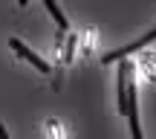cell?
I'll return each mask as SVG.
<instances>
[{
    "mask_svg": "<svg viewBox=\"0 0 156 139\" xmlns=\"http://www.w3.org/2000/svg\"><path fill=\"white\" fill-rule=\"evenodd\" d=\"M127 119H130V134H133V139H142V128H139V113H136V90L130 87L127 90Z\"/></svg>",
    "mask_w": 156,
    "mask_h": 139,
    "instance_id": "3",
    "label": "cell"
},
{
    "mask_svg": "<svg viewBox=\"0 0 156 139\" xmlns=\"http://www.w3.org/2000/svg\"><path fill=\"white\" fill-rule=\"evenodd\" d=\"M75 44H78V38H75V35H69V41H67V52H64V61H73V52H75Z\"/></svg>",
    "mask_w": 156,
    "mask_h": 139,
    "instance_id": "6",
    "label": "cell"
},
{
    "mask_svg": "<svg viewBox=\"0 0 156 139\" xmlns=\"http://www.w3.org/2000/svg\"><path fill=\"white\" fill-rule=\"evenodd\" d=\"M130 70H133V67H130L127 61L119 64V110H122V113H124V107H127V93H124V84L130 81Z\"/></svg>",
    "mask_w": 156,
    "mask_h": 139,
    "instance_id": "4",
    "label": "cell"
},
{
    "mask_svg": "<svg viewBox=\"0 0 156 139\" xmlns=\"http://www.w3.org/2000/svg\"><path fill=\"white\" fill-rule=\"evenodd\" d=\"M9 46H12V49H15L17 55L23 58V61H29V64H32L35 70H41V72H49V64H46L44 58L38 55V52H32V49H29L26 44H23V41H17V38H12V41H9Z\"/></svg>",
    "mask_w": 156,
    "mask_h": 139,
    "instance_id": "1",
    "label": "cell"
},
{
    "mask_svg": "<svg viewBox=\"0 0 156 139\" xmlns=\"http://www.w3.org/2000/svg\"><path fill=\"white\" fill-rule=\"evenodd\" d=\"M44 6H46V12H49V15L55 17V23H58V32H67V17H64V12L58 9V6L52 3V0H46Z\"/></svg>",
    "mask_w": 156,
    "mask_h": 139,
    "instance_id": "5",
    "label": "cell"
},
{
    "mask_svg": "<svg viewBox=\"0 0 156 139\" xmlns=\"http://www.w3.org/2000/svg\"><path fill=\"white\" fill-rule=\"evenodd\" d=\"M0 139H9V134H6V128L0 125Z\"/></svg>",
    "mask_w": 156,
    "mask_h": 139,
    "instance_id": "7",
    "label": "cell"
},
{
    "mask_svg": "<svg viewBox=\"0 0 156 139\" xmlns=\"http://www.w3.org/2000/svg\"><path fill=\"white\" fill-rule=\"evenodd\" d=\"M151 41H156V29H151L147 35H142L136 44H130V46H122V49H116V52H107L104 55V64H110V61H119V58H124V55H130V52H136V49H142V46H147Z\"/></svg>",
    "mask_w": 156,
    "mask_h": 139,
    "instance_id": "2",
    "label": "cell"
}]
</instances>
